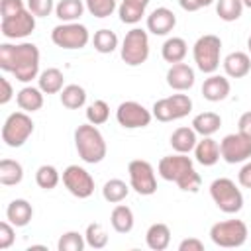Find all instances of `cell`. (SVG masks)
Returning <instances> with one entry per match:
<instances>
[{
    "instance_id": "6",
    "label": "cell",
    "mask_w": 251,
    "mask_h": 251,
    "mask_svg": "<svg viewBox=\"0 0 251 251\" xmlns=\"http://www.w3.org/2000/svg\"><path fill=\"white\" fill-rule=\"evenodd\" d=\"M247 235H249L247 226L241 220H224L210 227L212 243L218 247H224V249L241 247L247 241Z\"/></svg>"
},
{
    "instance_id": "28",
    "label": "cell",
    "mask_w": 251,
    "mask_h": 251,
    "mask_svg": "<svg viewBox=\"0 0 251 251\" xmlns=\"http://www.w3.org/2000/svg\"><path fill=\"white\" fill-rule=\"evenodd\" d=\"M186 53H188V45H186V41H184L182 37H169V39L163 43V47H161L163 59H165L167 63H171V65L182 63L184 57H186Z\"/></svg>"
},
{
    "instance_id": "51",
    "label": "cell",
    "mask_w": 251,
    "mask_h": 251,
    "mask_svg": "<svg viewBox=\"0 0 251 251\" xmlns=\"http://www.w3.org/2000/svg\"><path fill=\"white\" fill-rule=\"evenodd\" d=\"M247 49H249V53H251V35H249V39H247Z\"/></svg>"
},
{
    "instance_id": "41",
    "label": "cell",
    "mask_w": 251,
    "mask_h": 251,
    "mask_svg": "<svg viewBox=\"0 0 251 251\" xmlns=\"http://www.w3.org/2000/svg\"><path fill=\"white\" fill-rule=\"evenodd\" d=\"M27 10L35 18H45L55 10V6H53V0H27Z\"/></svg>"
},
{
    "instance_id": "16",
    "label": "cell",
    "mask_w": 251,
    "mask_h": 251,
    "mask_svg": "<svg viewBox=\"0 0 251 251\" xmlns=\"http://www.w3.org/2000/svg\"><path fill=\"white\" fill-rule=\"evenodd\" d=\"M194 80H196V75H194V69L188 67L186 63H175L169 67L167 71V84L176 90V92H184V90H190L194 86Z\"/></svg>"
},
{
    "instance_id": "11",
    "label": "cell",
    "mask_w": 251,
    "mask_h": 251,
    "mask_svg": "<svg viewBox=\"0 0 251 251\" xmlns=\"http://www.w3.org/2000/svg\"><path fill=\"white\" fill-rule=\"evenodd\" d=\"M127 175H129V186L141 194V196H151L157 192V178H155V169L149 161L145 159H133L127 165Z\"/></svg>"
},
{
    "instance_id": "43",
    "label": "cell",
    "mask_w": 251,
    "mask_h": 251,
    "mask_svg": "<svg viewBox=\"0 0 251 251\" xmlns=\"http://www.w3.org/2000/svg\"><path fill=\"white\" fill-rule=\"evenodd\" d=\"M25 10L24 0H0V16L2 18H10L16 16L18 12Z\"/></svg>"
},
{
    "instance_id": "49",
    "label": "cell",
    "mask_w": 251,
    "mask_h": 251,
    "mask_svg": "<svg viewBox=\"0 0 251 251\" xmlns=\"http://www.w3.org/2000/svg\"><path fill=\"white\" fill-rule=\"evenodd\" d=\"M214 0H200V4H202V8H206V6H210Z\"/></svg>"
},
{
    "instance_id": "50",
    "label": "cell",
    "mask_w": 251,
    "mask_h": 251,
    "mask_svg": "<svg viewBox=\"0 0 251 251\" xmlns=\"http://www.w3.org/2000/svg\"><path fill=\"white\" fill-rule=\"evenodd\" d=\"M243 6L245 8H251V0H243Z\"/></svg>"
},
{
    "instance_id": "17",
    "label": "cell",
    "mask_w": 251,
    "mask_h": 251,
    "mask_svg": "<svg viewBox=\"0 0 251 251\" xmlns=\"http://www.w3.org/2000/svg\"><path fill=\"white\" fill-rule=\"evenodd\" d=\"M176 25V16L173 10L161 6V8H155L149 16H147V29L153 33V35H167L175 29Z\"/></svg>"
},
{
    "instance_id": "13",
    "label": "cell",
    "mask_w": 251,
    "mask_h": 251,
    "mask_svg": "<svg viewBox=\"0 0 251 251\" xmlns=\"http://www.w3.org/2000/svg\"><path fill=\"white\" fill-rule=\"evenodd\" d=\"M63 184H65V188L73 196H76L80 200L90 198L92 192H94V178H92V175L84 167H78V165H69L63 171Z\"/></svg>"
},
{
    "instance_id": "39",
    "label": "cell",
    "mask_w": 251,
    "mask_h": 251,
    "mask_svg": "<svg viewBox=\"0 0 251 251\" xmlns=\"http://www.w3.org/2000/svg\"><path fill=\"white\" fill-rule=\"evenodd\" d=\"M84 245H86V239L78 231H65L57 241L59 251H82Z\"/></svg>"
},
{
    "instance_id": "35",
    "label": "cell",
    "mask_w": 251,
    "mask_h": 251,
    "mask_svg": "<svg viewBox=\"0 0 251 251\" xmlns=\"http://www.w3.org/2000/svg\"><path fill=\"white\" fill-rule=\"evenodd\" d=\"M243 0H216V14L224 22H235L243 14Z\"/></svg>"
},
{
    "instance_id": "42",
    "label": "cell",
    "mask_w": 251,
    "mask_h": 251,
    "mask_svg": "<svg viewBox=\"0 0 251 251\" xmlns=\"http://www.w3.org/2000/svg\"><path fill=\"white\" fill-rule=\"evenodd\" d=\"M16 226H12L10 222H2L0 224V249H8L12 247L14 239H16V231H14Z\"/></svg>"
},
{
    "instance_id": "15",
    "label": "cell",
    "mask_w": 251,
    "mask_h": 251,
    "mask_svg": "<svg viewBox=\"0 0 251 251\" xmlns=\"http://www.w3.org/2000/svg\"><path fill=\"white\" fill-rule=\"evenodd\" d=\"M33 29H35V16L27 8L18 12L16 16L2 18L0 22V31L6 39H24L31 35Z\"/></svg>"
},
{
    "instance_id": "24",
    "label": "cell",
    "mask_w": 251,
    "mask_h": 251,
    "mask_svg": "<svg viewBox=\"0 0 251 251\" xmlns=\"http://www.w3.org/2000/svg\"><path fill=\"white\" fill-rule=\"evenodd\" d=\"M63 84H65V76L55 67H49V69L41 71L39 76H37V86L43 90V94H57L65 88Z\"/></svg>"
},
{
    "instance_id": "18",
    "label": "cell",
    "mask_w": 251,
    "mask_h": 251,
    "mask_svg": "<svg viewBox=\"0 0 251 251\" xmlns=\"http://www.w3.org/2000/svg\"><path fill=\"white\" fill-rule=\"evenodd\" d=\"M229 80L222 75H210L204 84H202V96L208 100V102H220V100H226L229 96Z\"/></svg>"
},
{
    "instance_id": "20",
    "label": "cell",
    "mask_w": 251,
    "mask_h": 251,
    "mask_svg": "<svg viewBox=\"0 0 251 251\" xmlns=\"http://www.w3.org/2000/svg\"><path fill=\"white\" fill-rule=\"evenodd\" d=\"M31 218H33V208H31V204H29L27 200H24V198L12 200V202L8 204V208H6V220H8L12 226H16V227L27 226V224L31 222Z\"/></svg>"
},
{
    "instance_id": "46",
    "label": "cell",
    "mask_w": 251,
    "mask_h": 251,
    "mask_svg": "<svg viewBox=\"0 0 251 251\" xmlns=\"http://www.w3.org/2000/svg\"><path fill=\"white\" fill-rule=\"evenodd\" d=\"M0 86H2V92H0V104L4 106V104H8L10 100H12V96H14V90H12V84H10V80L8 78H0Z\"/></svg>"
},
{
    "instance_id": "1",
    "label": "cell",
    "mask_w": 251,
    "mask_h": 251,
    "mask_svg": "<svg viewBox=\"0 0 251 251\" xmlns=\"http://www.w3.org/2000/svg\"><path fill=\"white\" fill-rule=\"evenodd\" d=\"M0 69L12 73L20 82H31L39 76V49L33 43H2L0 45Z\"/></svg>"
},
{
    "instance_id": "21",
    "label": "cell",
    "mask_w": 251,
    "mask_h": 251,
    "mask_svg": "<svg viewBox=\"0 0 251 251\" xmlns=\"http://www.w3.org/2000/svg\"><path fill=\"white\" fill-rule=\"evenodd\" d=\"M194 157H196V161L200 163V165H204V167H212V165H216L218 161H220V143L216 141V139H212V135H208V137H202L198 143H196V147H194Z\"/></svg>"
},
{
    "instance_id": "31",
    "label": "cell",
    "mask_w": 251,
    "mask_h": 251,
    "mask_svg": "<svg viewBox=\"0 0 251 251\" xmlns=\"http://www.w3.org/2000/svg\"><path fill=\"white\" fill-rule=\"evenodd\" d=\"M84 8V0H59L55 6V16L61 22H78Z\"/></svg>"
},
{
    "instance_id": "25",
    "label": "cell",
    "mask_w": 251,
    "mask_h": 251,
    "mask_svg": "<svg viewBox=\"0 0 251 251\" xmlns=\"http://www.w3.org/2000/svg\"><path fill=\"white\" fill-rule=\"evenodd\" d=\"M220 126H222V118L216 112H202L192 118V129L202 137L214 135L220 129Z\"/></svg>"
},
{
    "instance_id": "9",
    "label": "cell",
    "mask_w": 251,
    "mask_h": 251,
    "mask_svg": "<svg viewBox=\"0 0 251 251\" xmlns=\"http://www.w3.org/2000/svg\"><path fill=\"white\" fill-rule=\"evenodd\" d=\"M51 41L61 49H82L90 41V33L86 25L78 22H63L53 27Z\"/></svg>"
},
{
    "instance_id": "34",
    "label": "cell",
    "mask_w": 251,
    "mask_h": 251,
    "mask_svg": "<svg viewBox=\"0 0 251 251\" xmlns=\"http://www.w3.org/2000/svg\"><path fill=\"white\" fill-rule=\"evenodd\" d=\"M92 45H94V49H96L98 53L108 55V53L116 51V47H118V35H116V31H112V29H108V27H102V29H98V31L94 33Z\"/></svg>"
},
{
    "instance_id": "10",
    "label": "cell",
    "mask_w": 251,
    "mask_h": 251,
    "mask_svg": "<svg viewBox=\"0 0 251 251\" xmlns=\"http://www.w3.org/2000/svg\"><path fill=\"white\" fill-rule=\"evenodd\" d=\"M192 112V100L188 94H171L153 104L151 114L159 122H175Z\"/></svg>"
},
{
    "instance_id": "8",
    "label": "cell",
    "mask_w": 251,
    "mask_h": 251,
    "mask_svg": "<svg viewBox=\"0 0 251 251\" xmlns=\"http://www.w3.org/2000/svg\"><path fill=\"white\" fill-rule=\"evenodd\" d=\"M33 133V120L27 112H12L2 126V141L8 147H22Z\"/></svg>"
},
{
    "instance_id": "48",
    "label": "cell",
    "mask_w": 251,
    "mask_h": 251,
    "mask_svg": "<svg viewBox=\"0 0 251 251\" xmlns=\"http://www.w3.org/2000/svg\"><path fill=\"white\" fill-rule=\"evenodd\" d=\"M178 4H180V8L186 10V12H196V10L202 8L200 0H178Z\"/></svg>"
},
{
    "instance_id": "7",
    "label": "cell",
    "mask_w": 251,
    "mask_h": 251,
    "mask_svg": "<svg viewBox=\"0 0 251 251\" xmlns=\"http://www.w3.org/2000/svg\"><path fill=\"white\" fill-rule=\"evenodd\" d=\"M120 55H122V61L129 67L143 65L149 57V35H147V31L141 29V27H131L126 33L124 41H122Z\"/></svg>"
},
{
    "instance_id": "32",
    "label": "cell",
    "mask_w": 251,
    "mask_h": 251,
    "mask_svg": "<svg viewBox=\"0 0 251 251\" xmlns=\"http://www.w3.org/2000/svg\"><path fill=\"white\" fill-rule=\"evenodd\" d=\"M129 194V186L122 180V178H110L104 182L102 186V196L106 202L110 204H120L126 200V196Z\"/></svg>"
},
{
    "instance_id": "19",
    "label": "cell",
    "mask_w": 251,
    "mask_h": 251,
    "mask_svg": "<svg viewBox=\"0 0 251 251\" xmlns=\"http://www.w3.org/2000/svg\"><path fill=\"white\" fill-rule=\"evenodd\" d=\"M224 71L229 78H243L251 73V57L243 51H233L224 59Z\"/></svg>"
},
{
    "instance_id": "14",
    "label": "cell",
    "mask_w": 251,
    "mask_h": 251,
    "mask_svg": "<svg viewBox=\"0 0 251 251\" xmlns=\"http://www.w3.org/2000/svg\"><path fill=\"white\" fill-rule=\"evenodd\" d=\"M116 120L126 129H137V127H147L153 120V114L143 104H139L135 100H126L118 106Z\"/></svg>"
},
{
    "instance_id": "12",
    "label": "cell",
    "mask_w": 251,
    "mask_h": 251,
    "mask_svg": "<svg viewBox=\"0 0 251 251\" xmlns=\"http://www.w3.org/2000/svg\"><path fill=\"white\" fill-rule=\"evenodd\" d=\"M220 155L229 165L249 161V157H251V137L241 133V131L227 133L220 141Z\"/></svg>"
},
{
    "instance_id": "27",
    "label": "cell",
    "mask_w": 251,
    "mask_h": 251,
    "mask_svg": "<svg viewBox=\"0 0 251 251\" xmlns=\"http://www.w3.org/2000/svg\"><path fill=\"white\" fill-rule=\"evenodd\" d=\"M147 4H149V0H122V4L118 6L120 20L124 24H131V25L141 22V18L145 16Z\"/></svg>"
},
{
    "instance_id": "37",
    "label": "cell",
    "mask_w": 251,
    "mask_h": 251,
    "mask_svg": "<svg viewBox=\"0 0 251 251\" xmlns=\"http://www.w3.org/2000/svg\"><path fill=\"white\" fill-rule=\"evenodd\" d=\"M84 239H86V245L92 249H104L108 245V233H106L104 226L98 222H92L86 226Z\"/></svg>"
},
{
    "instance_id": "26",
    "label": "cell",
    "mask_w": 251,
    "mask_h": 251,
    "mask_svg": "<svg viewBox=\"0 0 251 251\" xmlns=\"http://www.w3.org/2000/svg\"><path fill=\"white\" fill-rule=\"evenodd\" d=\"M198 133L192 127H176L171 133V147L176 153H190L194 151L196 143H198Z\"/></svg>"
},
{
    "instance_id": "3",
    "label": "cell",
    "mask_w": 251,
    "mask_h": 251,
    "mask_svg": "<svg viewBox=\"0 0 251 251\" xmlns=\"http://www.w3.org/2000/svg\"><path fill=\"white\" fill-rule=\"evenodd\" d=\"M75 147L78 157L88 165H96L104 161L108 153L106 139L94 124H82L75 129Z\"/></svg>"
},
{
    "instance_id": "23",
    "label": "cell",
    "mask_w": 251,
    "mask_h": 251,
    "mask_svg": "<svg viewBox=\"0 0 251 251\" xmlns=\"http://www.w3.org/2000/svg\"><path fill=\"white\" fill-rule=\"evenodd\" d=\"M145 243L153 251H165L169 247V243H171V229H169V226L161 224V222L151 224L147 233H145Z\"/></svg>"
},
{
    "instance_id": "33",
    "label": "cell",
    "mask_w": 251,
    "mask_h": 251,
    "mask_svg": "<svg viewBox=\"0 0 251 251\" xmlns=\"http://www.w3.org/2000/svg\"><path fill=\"white\" fill-rule=\"evenodd\" d=\"M86 102V90L80 84H67L61 90V104L69 110H78Z\"/></svg>"
},
{
    "instance_id": "30",
    "label": "cell",
    "mask_w": 251,
    "mask_h": 251,
    "mask_svg": "<svg viewBox=\"0 0 251 251\" xmlns=\"http://www.w3.org/2000/svg\"><path fill=\"white\" fill-rule=\"evenodd\" d=\"M24 178V167L14 159H2L0 161V184L2 186H14L20 184Z\"/></svg>"
},
{
    "instance_id": "22",
    "label": "cell",
    "mask_w": 251,
    "mask_h": 251,
    "mask_svg": "<svg viewBox=\"0 0 251 251\" xmlns=\"http://www.w3.org/2000/svg\"><path fill=\"white\" fill-rule=\"evenodd\" d=\"M16 102H18L20 110L33 114V112L41 110V106H43V90L39 86H24L18 92Z\"/></svg>"
},
{
    "instance_id": "36",
    "label": "cell",
    "mask_w": 251,
    "mask_h": 251,
    "mask_svg": "<svg viewBox=\"0 0 251 251\" xmlns=\"http://www.w3.org/2000/svg\"><path fill=\"white\" fill-rule=\"evenodd\" d=\"M59 180H61V175L53 165H41L35 171V182L43 190H53L59 184Z\"/></svg>"
},
{
    "instance_id": "29",
    "label": "cell",
    "mask_w": 251,
    "mask_h": 251,
    "mask_svg": "<svg viewBox=\"0 0 251 251\" xmlns=\"http://www.w3.org/2000/svg\"><path fill=\"white\" fill-rule=\"evenodd\" d=\"M110 224L118 233H129L133 229V224H135L131 208L126 204H118L110 214Z\"/></svg>"
},
{
    "instance_id": "5",
    "label": "cell",
    "mask_w": 251,
    "mask_h": 251,
    "mask_svg": "<svg viewBox=\"0 0 251 251\" xmlns=\"http://www.w3.org/2000/svg\"><path fill=\"white\" fill-rule=\"evenodd\" d=\"M210 196L224 214H237L243 208V194L231 178H216L210 184Z\"/></svg>"
},
{
    "instance_id": "38",
    "label": "cell",
    "mask_w": 251,
    "mask_h": 251,
    "mask_svg": "<svg viewBox=\"0 0 251 251\" xmlns=\"http://www.w3.org/2000/svg\"><path fill=\"white\" fill-rule=\"evenodd\" d=\"M110 118V106L104 100H94L88 108H86V122L94 124V126H102L106 124Z\"/></svg>"
},
{
    "instance_id": "4",
    "label": "cell",
    "mask_w": 251,
    "mask_h": 251,
    "mask_svg": "<svg viewBox=\"0 0 251 251\" xmlns=\"http://www.w3.org/2000/svg\"><path fill=\"white\" fill-rule=\"evenodd\" d=\"M220 55H222V39L214 33H206L196 39L192 47V57L198 67V71L206 75H214L220 67Z\"/></svg>"
},
{
    "instance_id": "2",
    "label": "cell",
    "mask_w": 251,
    "mask_h": 251,
    "mask_svg": "<svg viewBox=\"0 0 251 251\" xmlns=\"http://www.w3.org/2000/svg\"><path fill=\"white\" fill-rule=\"evenodd\" d=\"M157 171L161 178L176 182V186L184 192H198L202 186V178L196 173L192 159L186 157V153H175L163 157L157 165Z\"/></svg>"
},
{
    "instance_id": "40",
    "label": "cell",
    "mask_w": 251,
    "mask_h": 251,
    "mask_svg": "<svg viewBox=\"0 0 251 251\" xmlns=\"http://www.w3.org/2000/svg\"><path fill=\"white\" fill-rule=\"evenodd\" d=\"M84 6L94 18H108L118 8L116 0H84Z\"/></svg>"
},
{
    "instance_id": "47",
    "label": "cell",
    "mask_w": 251,
    "mask_h": 251,
    "mask_svg": "<svg viewBox=\"0 0 251 251\" xmlns=\"http://www.w3.org/2000/svg\"><path fill=\"white\" fill-rule=\"evenodd\" d=\"M237 127H239V131H241V133H245V135H249V137H251V110H249V112H243V114L239 116Z\"/></svg>"
},
{
    "instance_id": "45",
    "label": "cell",
    "mask_w": 251,
    "mask_h": 251,
    "mask_svg": "<svg viewBox=\"0 0 251 251\" xmlns=\"http://www.w3.org/2000/svg\"><path fill=\"white\" fill-rule=\"evenodd\" d=\"M237 182L243 188H251V161H245V165L237 173Z\"/></svg>"
},
{
    "instance_id": "44",
    "label": "cell",
    "mask_w": 251,
    "mask_h": 251,
    "mask_svg": "<svg viewBox=\"0 0 251 251\" xmlns=\"http://www.w3.org/2000/svg\"><path fill=\"white\" fill-rule=\"evenodd\" d=\"M178 251H204V243L198 237H186L178 243Z\"/></svg>"
}]
</instances>
